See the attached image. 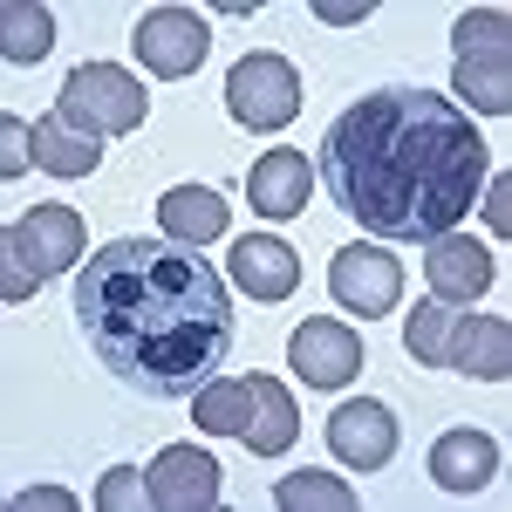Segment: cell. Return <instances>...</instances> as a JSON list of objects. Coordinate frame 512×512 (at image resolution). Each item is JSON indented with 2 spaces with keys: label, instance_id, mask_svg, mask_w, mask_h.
I'll return each mask as SVG.
<instances>
[{
  "label": "cell",
  "instance_id": "1",
  "mask_svg": "<svg viewBox=\"0 0 512 512\" xmlns=\"http://www.w3.org/2000/svg\"><path fill=\"white\" fill-rule=\"evenodd\" d=\"M315 171L328 198L383 246H431L458 233L492 178L478 123L431 89H369L321 130Z\"/></svg>",
  "mask_w": 512,
  "mask_h": 512
},
{
  "label": "cell",
  "instance_id": "2",
  "mask_svg": "<svg viewBox=\"0 0 512 512\" xmlns=\"http://www.w3.org/2000/svg\"><path fill=\"white\" fill-rule=\"evenodd\" d=\"M76 328L123 390L178 403L233 355V287L198 246L123 233L76 267Z\"/></svg>",
  "mask_w": 512,
  "mask_h": 512
},
{
  "label": "cell",
  "instance_id": "3",
  "mask_svg": "<svg viewBox=\"0 0 512 512\" xmlns=\"http://www.w3.org/2000/svg\"><path fill=\"white\" fill-rule=\"evenodd\" d=\"M55 110H62V123H76L82 137L110 144V137L144 130V117H151V89L130 76V69H117V62H82V69H69Z\"/></svg>",
  "mask_w": 512,
  "mask_h": 512
},
{
  "label": "cell",
  "instance_id": "4",
  "mask_svg": "<svg viewBox=\"0 0 512 512\" xmlns=\"http://www.w3.org/2000/svg\"><path fill=\"white\" fill-rule=\"evenodd\" d=\"M226 110L246 130H287L301 117V76L287 55H239L226 69Z\"/></svg>",
  "mask_w": 512,
  "mask_h": 512
},
{
  "label": "cell",
  "instance_id": "5",
  "mask_svg": "<svg viewBox=\"0 0 512 512\" xmlns=\"http://www.w3.org/2000/svg\"><path fill=\"white\" fill-rule=\"evenodd\" d=\"M328 294H335L342 315H362V321L390 315L396 301H403V260L383 239H355V246H342L328 260Z\"/></svg>",
  "mask_w": 512,
  "mask_h": 512
},
{
  "label": "cell",
  "instance_id": "6",
  "mask_svg": "<svg viewBox=\"0 0 512 512\" xmlns=\"http://www.w3.org/2000/svg\"><path fill=\"white\" fill-rule=\"evenodd\" d=\"M137 62L151 69L158 82H185L205 69V55H212V28H205V14L198 7H151L144 21H137Z\"/></svg>",
  "mask_w": 512,
  "mask_h": 512
},
{
  "label": "cell",
  "instance_id": "7",
  "mask_svg": "<svg viewBox=\"0 0 512 512\" xmlns=\"http://www.w3.org/2000/svg\"><path fill=\"white\" fill-rule=\"evenodd\" d=\"M0 239L21 246L41 274H62V267H82V260H89V226H82V212L76 205H48V198L28 205Z\"/></svg>",
  "mask_w": 512,
  "mask_h": 512
},
{
  "label": "cell",
  "instance_id": "8",
  "mask_svg": "<svg viewBox=\"0 0 512 512\" xmlns=\"http://www.w3.org/2000/svg\"><path fill=\"white\" fill-rule=\"evenodd\" d=\"M287 369L308 383V390H342L355 369H362V335H355L349 321H301L294 328V342H287Z\"/></svg>",
  "mask_w": 512,
  "mask_h": 512
},
{
  "label": "cell",
  "instance_id": "9",
  "mask_svg": "<svg viewBox=\"0 0 512 512\" xmlns=\"http://www.w3.org/2000/svg\"><path fill=\"white\" fill-rule=\"evenodd\" d=\"M219 478L226 472L205 458V444H164L151 458V472H144V485H151L158 512H212L219 506Z\"/></svg>",
  "mask_w": 512,
  "mask_h": 512
},
{
  "label": "cell",
  "instance_id": "10",
  "mask_svg": "<svg viewBox=\"0 0 512 512\" xmlns=\"http://www.w3.org/2000/svg\"><path fill=\"white\" fill-rule=\"evenodd\" d=\"M328 451H335V465H349V472H383L396 458V410L376 403V396L342 403V410L328 417Z\"/></svg>",
  "mask_w": 512,
  "mask_h": 512
},
{
  "label": "cell",
  "instance_id": "11",
  "mask_svg": "<svg viewBox=\"0 0 512 512\" xmlns=\"http://www.w3.org/2000/svg\"><path fill=\"white\" fill-rule=\"evenodd\" d=\"M424 280H431V301H444V308H472L478 294L499 280V260H492L472 233H444V239L424 246Z\"/></svg>",
  "mask_w": 512,
  "mask_h": 512
},
{
  "label": "cell",
  "instance_id": "12",
  "mask_svg": "<svg viewBox=\"0 0 512 512\" xmlns=\"http://www.w3.org/2000/svg\"><path fill=\"white\" fill-rule=\"evenodd\" d=\"M444 369H458V376H472V383H506L512 376V328L499 315H458L451 321Z\"/></svg>",
  "mask_w": 512,
  "mask_h": 512
},
{
  "label": "cell",
  "instance_id": "13",
  "mask_svg": "<svg viewBox=\"0 0 512 512\" xmlns=\"http://www.w3.org/2000/svg\"><path fill=\"white\" fill-rule=\"evenodd\" d=\"M308 192H315V158L308 151H267V158L246 171V198H253L260 219L308 212Z\"/></svg>",
  "mask_w": 512,
  "mask_h": 512
},
{
  "label": "cell",
  "instance_id": "14",
  "mask_svg": "<svg viewBox=\"0 0 512 512\" xmlns=\"http://www.w3.org/2000/svg\"><path fill=\"white\" fill-rule=\"evenodd\" d=\"M233 287L239 294H253V301H287L294 287H301V260H294V246L287 239H267V233H246L233 239Z\"/></svg>",
  "mask_w": 512,
  "mask_h": 512
},
{
  "label": "cell",
  "instance_id": "15",
  "mask_svg": "<svg viewBox=\"0 0 512 512\" xmlns=\"http://www.w3.org/2000/svg\"><path fill=\"white\" fill-rule=\"evenodd\" d=\"M294 437H301L294 396L280 390L274 376H246V431H239V444H246L253 458H280Z\"/></svg>",
  "mask_w": 512,
  "mask_h": 512
},
{
  "label": "cell",
  "instance_id": "16",
  "mask_svg": "<svg viewBox=\"0 0 512 512\" xmlns=\"http://www.w3.org/2000/svg\"><path fill=\"white\" fill-rule=\"evenodd\" d=\"M431 478L444 485V492L472 499V492H485V485L499 478V444H492L485 431H444L431 444Z\"/></svg>",
  "mask_w": 512,
  "mask_h": 512
},
{
  "label": "cell",
  "instance_id": "17",
  "mask_svg": "<svg viewBox=\"0 0 512 512\" xmlns=\"http://www.w3.org/2000/svg\"><path fill=\"white\" fill-rule=\"evenodd\" d=\"M158 226L178 246H212V239L226 233V198L212 192V185H171L158 198Z\"/></svg>",
  "mask_w": 512,
  "mask_h": 512
},
{
  "label": "cell",
  "instance_id": "18",
  "mask_svg": "<svg viewBox=\"0 0 512 512\" xmlns=\"http://www.w3.org/2000/svg\"><path fill=\"white\" fill-rule=\"evenodd\" d=\"M35 164L48 178H96L103 144L82 137L76 123H62V110H48V117H35Z\"/></svg>",
  "mask_w": 512,
  "mask_h": 512
},
{
  "label": "cell",
  "instance_id": "19",
  "mask_svg": "<svg viewBox=\"0 0 512 512\" xmlns=\"http://www.w3.org/2000/svg\"><path fill=\"white\" fill-rule=\"evenodd\" d=\"M55 48V14L41 0H7L0 7V55L7 62H41Z\"/></svg>",
  "mask_w": 512,
  "mask_h": 512
},
{
  "label": "cell",
  "instance_id": "20",
  "mask_svg": "<svg viewBox=\"0 0 512 512\" xmlns=\"http://www.w3.org/2000/svg\"><path fill=\"white\" fill-rule=\"evenodd\" d=\"M451 48H458V62H506L512 55V14L506 7H472V14H458Z\"/></svg>",
  "mask_w": 512,
  "mask_h": 512
},
{
  "label": "cell",
  "instance_id": "21",
  "mask_svg": "<svg viewBox=\"0 0 512 512\" xmlns=\"http://www.w3.org/2000/svg\"><path fill=\"white\" fill-rule=\"evenodd\" d=\"M192 424L205 437H239L246 431V376H212L192 396Z\"/></svg>",
  "mask_w": 512,
  "mask_h": 512
},
{
  "label": "cell",
  "instance_id": "22",
  "mask_svg": "<svg viewBox=\"0 0 512 512\" xmlns=\"http://www.w3.org/2000/svg\"><path fill=\"white\" fill-rule=\"evenodd\" d=\"M274 506L280 512H355V492L328 472H287L274 485Z\"/></svg>",
  "mask_w": 512,
  "mask_h": 512
},
{
  "label": "cell",
  "instance_id": "23",
  "mask_svg": "<svg viewBox=\"0 0 512 512\" xmlns=\"http://www.w3.org/2000/svg\"><path fill=\"white\" fill-rule=\"evenodd\" d=\"M451 321H458V308H444V301H417V308L403 315V349H410V362H424V369H444V349H451Z\"/></svg>",
  "mask_w": 512,
  "mask_h": 512
},
{
  "label": "cell",
  "instance_id": "24",
  "mask_svg": "<svg viewBox=\"0 0 512 512\" xmlns=\"http://www.w3.org/2000/svg\"><path fill=\"white\" fill-rule=\"evenodd\" d=\"M451 89L472 103L478 117H506V110H512V76H506V62H451Z\"/></svg>",
  "mask_w": 512,
  "mask_h": 512
},
{
  "label": "cell",
  "instance_id": "25",
  "mask_svg": "<svg viewBox=\"0 0 512 512\" xmlns=\"http://www.w3.org/2000/svg\"><path fill=\"white\" fill-rule=\"evenodd\" d=\"M41 267L35 260H28V253H21V246H7V239H0V301H7V308H21V301H35L41 294Z\"/></svg>",
  "mask_w": 512,
  "mask_h": 512
},
{
  "label": "cell",
  "instance_id": "26",
  "mask_svg": "<svg viewBox=\"0 0 512 512\" xmlns=\"http://www.w3.org/2000/svg\"><path fill=\"white\" fill-rule=\"evenodd\" d=\"M144 506H151V485H144L137 465L103 472V485H96V512H144Z\"/></svg>",
  "mask_w": 512,
  "mask_h": 512
},
{
  "label": "cell",
  "instance_id": "27",
  "mask_svg": "<svg viewBox=\"0 0 512 512\" xmlns=\"http://www.w3.org/2000/svg\"><path fill=\"white\" fill-rule=\"evenodd\" d=\"M21 171H35V123L0 117V178H21Z\"/></svg>",
  "mask_w": 512,
  "mask_h": 512
},
{
  "label": "cell",
  "instance_id": "28",
  "mask_svg": "<svg viewBox=\"0 0 512 512\" xmlns=\"http://www.w3.org/2000/svg\"><path fill=\"white\" fill-rule=\"evenodd\" d=\"M485 226H492V233H512V178L506 171L485 178Z\"/></svg>",
  "mask_w": 512,
  "mask_h": 512
},
{
  "label": "cell",
  "instance_id": "29",
  "mask_svg": "<svg viewBox=\"0 0 512 512\" xmlns=\"http://www.w3.org/2000/svg\"><path fill=\"white\" fill-rule=\"evenodd\" d=\"M82 499L76 492H62V485H28V492H14V512H76Z\"/></svg>",
  "mask_w": 512,
  "mask_h": 512
},
{
  "label": "cell",
  "instance_id": "30",
  "mask_svg": "<svg viewBox=\"0 0 512 512\" xmlns=\"http://www.w3.org/2000/svg\"><path fill=\"white\" fill-rule=\"evenodd\" d=\"M369 7H376V0H315V21H328V28H355V21H369Z\"/></svg>",
  "mask_w": 512,
  "mask_h": 512
}]
</instances>
